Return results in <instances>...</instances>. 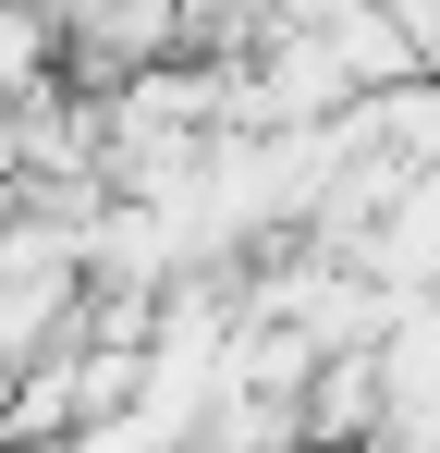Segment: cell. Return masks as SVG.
Listing matches in <instances>:
<instances>
[{
    "mask_svg": "<svg viewBox=\"0 0 440 453\" xmlns=\"http://www.w3.org/2000/svg\"><path fill=\"white\" fill-rule=\"evenodd\" d=\"M379 392H391V429L379 441L440 453V306H404L391 343H379Z\"/></svg>",
    "mask_w": 440,
    "mask_h": 453,
    "instance_id": "obj_1",
    "label": "cell"
},
{
    "mask_svg": "<svg viewBox=\"0 0 440 453\" xmlns=\"http://www.w3.org/2000/svg\"><path fill=\"white\" fill-rule=\"evenodd\" d=\"M306 25H318V50L343 62V86H355V98H391V86H416V37H404V12H355V0H318Z\"/></svg>",
    "mask_w": 440,
    "mask_h": 453,
    "instance_id": "obj_2",
    "label": "cell"
},
{
    "mask_svg": "<svg viewBox=\"0 0 440 453\" xmlns=\"http://www.w3.org/2000/svg\"><path fill=\"white\" fill-rule=\"evenodd\" d=\"M73 453H184V441H159L147 417H110V429H86V441H73Z\"/></svg>",
    "mask_w": 440,
    "mask_h": 453,
    "instance_id": "obj_3",
    "label": "cell"
},
{
    "mask_svg": "<svg viewBox=\"0 0 440 453\" xmlns=\"http://www.w3.org/2000/svg\"><path fill=\"white\" fill-rule=\"evenodd\" d=\"M25 196V111H0V209Z\"/></svg>",
    "mask_w": 440,
    "mask_h": 453,
    "instance_id": "obj_4",
    "label": "cell"
}]
</instances>
